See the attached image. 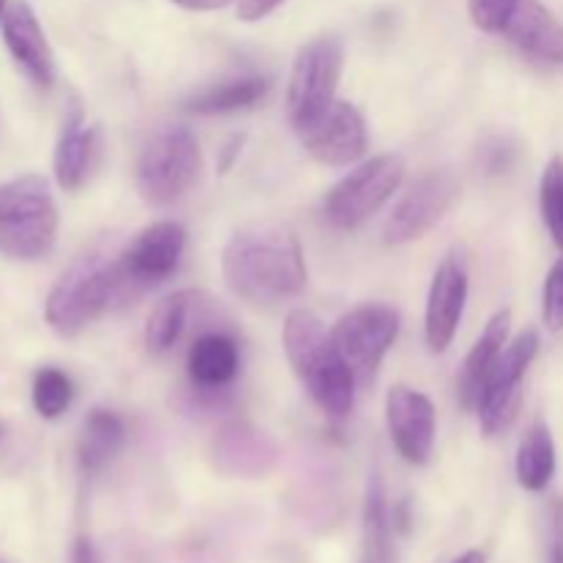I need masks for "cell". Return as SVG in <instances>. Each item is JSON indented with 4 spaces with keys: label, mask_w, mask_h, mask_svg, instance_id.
I'll return each mask as SVG.
<instances>
[{
    "label": "cell",
    "mask_w": 563,
    "mask_h": 563,
    "mask_svg": "<svg viewBox=\"0 0 563 563\" xmlns=\"http://www.w3.org/2000/svg\"><path fill=\"white\" fill-rule=\"evenodd\" d=\"M225 286L251 306H278L308 284L306 258L297 236L280 225H247L223 251Z\"/></svg>",
    "instance_id": "1"
},
{
    "label": "cell",
    "mask_w": 563,
    "mask_h": 563,
    "mask_svg": "<svg viewBox=\"0 0 563 563\" xmlns=\"http://www.w3.org/2000/svg\"><path fill=\"white\" fill-rule=\"evenodd\" d=\"M284 350L297 379L319 410L330 418L350 416L355 405V374L335 346L333 333L324 330L317 313L295 308L284 324Z\"/></svg>",
    "instance_id": "2"
},
{
    "label": "cell",
    "mask_w": 563,
    "mask_h": 563,
    "mask_svg": "<svg viewBox=\"0 0 563 563\" xmlns=\"http://www.w3.org/2000/svg\"><path fill=\"white\" fill-rule=\"evenodd\" d=\"M126 291L119 258L86 253L55 280L44 302V319L64 339L82 333L113 306H124Z\"/></svg>",
    "instance_id": "3"
},
{
    "label": "cell",
    "mask_w": 563,
    "mask_h": 563,
    "mask_svg": "<svg viewBox=\"0 0 563 563\" xmlns=\"http://www.w3.org/2000/svg\"><path fill=\"white\" fill-rule=\"evenodd\" d=\"M58 236V207L44 176L0 185V253L20 262L47 256Z\"/></svg>",
    "instance_id": "4"
},
{
    "label": "cell",
    "mask_w": 563,
    "mask_h": 563,
    "mask_svg": "<svg viewBox=\"0 0 563 563\" xmlns=\"http://www.w3.org/2000/svg\"><path fill=\"white\" fill-rule=\"evenodd\" d=\"M201 174V148L187 126H165L143 146L135 168L137 192L152 207L179 201Z\"/></svg>",
    "instance_id": "5"
},
{
    "label": "cell",
    "mask_w": 563,
    "mask_h": 563,
    "mask_svg": "<svg viewBox=\"0 0 563 563\" xmlns=\"http://www.w3.org/2000/svg\"><path fill=\"white\" fill-rule=\"evenodd\" d=\"M405 159L399 154H379L357 165L324 198V218L335 229H357L388 203L405 179Z\"/></svg>",
    "instance_id": "6"
},
{
    "label": "cell",
    "mask_w": 563,
    "mask_h": 563,
    "mask_svg": "<svg viewBox=\"0 0 563 563\" xmlns=\"http://www.w3.org/2000/svg\"><path fill=\"white\" fill-rule=\"evenodd\" d=\"M396 335H399V313L379 302L352 308L333 328L335 346L355 374L357 385H368L377 377Z\"/></svg>",
    "instance_id": "7"
},
{
    "label": "cell",
    "mask_w": 563,
    "mask_h": 563,
    "mask_svg": "<svg viewBox=\"0 0 563 563\" xmlns=\"http://www.w3.org/2000/svg\"><path fill=\"white\" fill-rule=\"evenodd\" d=\"M341 71H344V44L335 36L313 38L306 47H300L291 66L289 93H286L295 130L333 102Z\"/></svg>",
    "instance_id": "8"
},
{
    "label": "cell",
    "mask_w": 563,
    "mask_h": 563,
    "mask_svg": "<svg viewBox=\"0 0 563 563\" xmlns=\"http://www.w3.org/2000/svg\"><path fill=\"white\" fill-rule=\"evenodd\" d=\"M539 355V333L537 330H526L517 335L504 352H500L498 363L489 372L487 383H484L482 396H478V421L487 438L500 434L504 429L511 427L517 410L522 401V379H526L528 368Z\"/></svg>",
    "instance_id": "9"
},
{
    "label": "cell",
    "mask_w": 563,
    "mask_h": 563,
    "mask_svg": "<svg viewBox=\"0 0 563 563\" xmlns=\"http://www.w3.org/2000/svg\"><path fill=\"white\" fill-rule=\"evenodd\" d=\"M185 245L187 231L174 220H159V223L146 225L119 256L126 302L170 278L179 267Z\"/></svg>",
    "instance_id": "10"
},
{
    "label": "cell",
    "mask_w": 563,
    "mask_h": 563,
    "mask_svg": "<svg viewBox=\"0 0 563 563\" xmlns=\"http://www.w3.org/2000/svg\"><path fill=\"white\" fill-rule=\"evenodd\" d=\"M295 132L317 163L333 165V168L357 163L368 146L366 119L355 104L341 102V99H333L328 108L319 110Z\"/></svg>",
    "instance_id": "11"
},
{
    "label": "cell",
    "mask_w": 563,
    "mask_h": 563,
    "mask_svg": "<svg viewBox=\"0 0 563 563\" xmlns=\"http://www.w3.org/2000/svg\"><path fill=\"white\" fill-rule=\"evenodd\" d=\"M460 179L451 174H427L405 192L390 218L385 220L383 242L385 245H407L421 240L449 214L460 198Z\"/></svg>",
    "instance_id": "12"
},
{
    "label": "cell",
    "mask_w": 563,
    "mask_h": 563,
    "mask_svg": "<svg viewBox=\"0 0 563 563\" xmlns=\"http://www.w3.org/2000/svg\"><path fill=\"white\" fill-rule=\"evenodd\" d=\"M385 418H388L390 438L396 451L410 465H427L434 449V407L421 390L407 385L390 388L385 399Z\"/></svg>",
    "instance_id": "13"
},
{
    "label": "cell",
    "mask_w": 563,
    "mask_h": 563,
    "mask_svg": "<svg viewBox=\"0 0 563 563\" xmlns=\"http://www.w3.org/2000/svg\"><path fill=\"white\" fill-rule=\"evenodd\" d=\"M467 267L460 253H449L434 269L427 300V344L432 352H445L460 330L467 302Z\"/></svg>",
    "instance_id": "14"
},
{
    "label": "cell",
    "mask_w": 563,
    "mask_h": 563,
    "mask_svg": "<svg viewBox=\"0 0 563 563\" xmlns=\"http://www.w3.org/2000/svg\"><path fill=\"white\" fill-rule=\"evenodd\" d=\"M3 42L11 58L38 88H49L55 82V58L47 36L42 31L36 11L25 0L9 3L3 14Z\"/></svg>",
    "instance_id": "15"
},
{
    "label": "cell",
    "mask_w": 563,
    "mask_h": 563,
    "mask_svg": "<svg viewBox=\"0 0 563 563\" xmlns=\"http://www.w3.org/2000/svg\"><path fill=\"white\" fill-rule=\"evenodd\" d=\"M504 36L528 58L542 64H563V25L539 0H520Z\"/></svg>",
    "instance_id": "16"
},
{
    "label": "cell",
    "mask_w": 563,
    "mask_h": 563,
    "mask_svg": "<svg viewBox=\"0 0 563 563\" xmlns=\"http://www.w3.org/2000/svg\"><path fill=\"white\" fill-rule=\"evenodd\" d=\"M214 456L220 471L231 476H264L278 462V445L247 423H231L214 440Z\"/></svg>",
    "instance_id": "17"
},
{
    "label": "cell",
    "mask_w": 563,
    "mask_h": 563,
    "mask_svg": "<svg viewBox=\"0 0 563 563\" xmlns=\"http://www.w3.org/2000/svg\"><path fill=\"white\" fill-rule=\"evenodd\" d=\"M99 159V130L86 124L80 110L66 119L64 132L55 146V179L64 190H80L86 179L91 176L93 165Z\"/></svg>",
    "instance_id": "18"
},
{
    "label": "cell",
    "mask_w": 563,
    "mask_h": 563,
    "mask_svg": "<svg viewBox=\"0 0 563 563\" xmlns=\"http://www.w3.org/2000/svg\"><path fill=\"white\" fill-rule=\"evenodd\" d=\"M509 328H511V311L495 313V317L487 322V328H484V333L478 335L476 344H473L471 355L465 357L460 383H456V396H460L462 410L476 412L484 383H487L489 372H493L500 352H504L506 341H509Z\"/></svg>",
    "instance_id": "19"
},
{
    "label": "cell",
    "mask_w": 563,
    "mask_h": 563,
    "mask_svg": "<svg viewBox=\"0 0 563 563\" xmlns=\"http://www.w3.org/2000/svg\"><path fill=\"white\" fill-rule=\"evenodd\" d=\"M267 93H269L267 77L262 75L229 77V80L212 82V86L201 88V91H196L192 97H187L185 110L196 115L236 113V110L256 108Z\"/></svg>",
    "instance_id": "20"
},
{
    "label": "cell",
    "mask_w": 563,
    "mask_h": 563,
    "mask_svg": "<svg viewBox=\"0 0 563 563\" xmlns=\"http://www.w3.org/2000/svg\"><path fill=\"white\" fill-rule=\"evenodd\" d=\"M240 372V350L223 333H207L192 341L187 355V374L198 388H223Z\"/></svg>",
    "instance_id": "21"
},
{
    "label": "cell",
    "mask_w": 563,
    "mask_h": 563,
    "mask_svg": "<svg viewBox=\"0 0 563 563\" xmlns=\"http://www.w3.org/2000/svg\"><path fill=\"white\" fill-rule=\"evenodd\" d=\"M126 440V427L121 421L119 412L113 410H97L88 412V418L82 421L80 440H77V460L86 473H97L124 449Z\"/></svg>",
    "instance_id": "22"
},
{
    "label": "cell",
    "mask_w": 563,
    "mask_h": 563,
    "mask_svg": "<svg viewBox=\"0 0 563 563\" xmlns=\"http://www.w3.org/2000/svg\"><path fill=\"white\" fill-rule=\"evenodd\" d=\"M555 476V443L548 423H533L517 451V482L528 493H542Z\"/></svg>",
    "instance_id": "23"
},
{
    "label": "cell",
    "mask_w": 563,
    "mask_h": 563,
    "mask_svg": "<svg viewBox=\"0 0 563 563\" xmlns=\"http://www.w3.org/2000/svg\"><path fill=\"white\" fill-rule=\"evenodd\" d=\"M196 300H198L196 291L185 289V291H174V295L163 297V300L154 306V311L148 313V322H146L148 352L163 355V352H168L170 346L181 339Z\"/></svg>",
    "instance_id": "24"
},
{
    "label": "cell",
    "mask_w": 563,
    "mask_h": 563,
    "mask_svg": "<svg viewBox=\"0 0 563 563\" xmlns=\"http://www.w3.org/2000/svg\"><path fill=\"white\" fill-rule=\"evenodd\" d=\"M31 399L38 416L55 421L69 410L71 399H75V385H71L69 374H64L60 368H38L33 377Z\"/></svg>",
    "instance_id": "25"
},
{
    "label": "cell",
    "mask_w": 563,
    "mask_h": 563,
    "mask_svg": "<svg viewBox=\"0 0 563 563\" xmlns=\"http://www.w3.org/2000/svg\"><path fill=\"white\" fill-rule=\"evenodd\" d=\"M539 203H542V218L550 236L559 247H563V159L553 157L542 174L539 185Z\"/></svg>",
    "instance_id": "26"
},
{
    "label": "cell",
    "mask_w": 563,
    "mask_h": 563,
    "mask_svg": "<svg viewBox=\"0 0 563 563\" xmlns=\"http://www.w3.org/2000/svg\"><path fill=\"white\" fill-rule=\"evenodd\" d=\"M390 528H394V522H390L388 504H385L383 482H379V476L374 473L372 482H368V495H366V533L372 548L379 553V559L388 555Z\"/></svg>",
    "instance_id": "27"
},
{
    "label": "cell",
    "mask_w": 563,
    "mask_h": 563,
    "mask_svg": "<svg viewBox=\"0 0 563 563\" xmlns=\"http://www.w3.org/2000/svg\"><path fill=\"white\" fill-rule=\"evenodd\" d=\"M520 0H471V20L484 33H504L506 22L511 20Z\"/></svg>",
    "instance_id": "28"
},
{
    "label": "cell",
    "mask_w": 563,
    "mask_h": 563,
    "mask_svg": "<svg viewBox=\"0 0 563 563\" xmlns=\"http://www.w3.org/2000/svg\"><path fill=\"white\" fill-rule=\"evenodd\" d=\"M544 322L550 330H563V258L544 280Z\"/></svg>",
    "instance_id": "29"
},
{
    "label": "cell",
    "mask_w": 563,
    "mask_h": 563,
    "mask_svg": "<svg viewBox=\"0 0 563 563\" xmlns=\"http://www.w3.org/2000/svg\"><path fill=\"white\" fill-rule=\"evenodd\" d=\"M550 563H563V500L550 511Z\"/></svg>",
    "instance_id": "30"
},
{
    "label": "cell",
    "mask_w": 563,
    "mask_h": 563,
    "mask_svg": "<svg viewBox=\"0 0 563 563\" xmlns=\"http://www.w3.org/2000/svg\"><path fill=\"white\" fill-rule=\"evenodd\" d=\"M284 0H236V14L245 22L264 20L267 14H273Z\"/></svg>",
    "instance_id": "31"
},
{
    "label": "cell",
    "mask_w": 563,
    "mask_h": 563,
    "mask_svg": "<svg viewBox=\"0 0 563 563\" xmlns=\"http://www.w3.org/2000/svg\"><path fill=\"white\" fill-rule=\"evenodd\" d=\"M71 563H99L97 550H93L91 539L80 537L75 542V550H71Z\"/></svg>",
    "instance_id": "32"
},
{
    "label": "cell",
    "mask_w": 563,
    "mask_h": 563,
    "mask_svg": "<svg viewBox=\"0 0 563 563\" xmlns=\"http://www.w3.org/2000/svg\"><path fill=\"white\" fill-rule=\"evenodd\" d=\"M174 3L187 11H218L223 5H229L231 0H174Z\"/></svg>",
    "instance_id": "33"
},
{
    "label": "cell",
    "mask_w": 563,
    "mask_h": 563,
    "mask_svg": "<svg viewBox=\"0 0 563 563\" xmlns=\"http://www.w3.org/2000/svg\"><path fill=\"white\" fill-rule=\"evenodd\" d=\"M454 563H487V559H484V553H478V550H471V553L460 555Z\"/></svg>",
    "instance_id": "34"
},
{
    "label": "cell",
    "mask_w": 563,
    "mask_h": 563,
    "mask_svg": "<svg viewBox=\"0 0 563 563\" xmlns=\"http://www.w3.org/2000/svg\"><path fill=\"white\" fill-rule=\"evenodd\" d=\"M5 9H9V0H0V22H3V14Z\"/></svg>",
    "instance_id": "35"
},
{
    "label": "cell",
    "mask_w": 563,
    "mask_h": 563,
    "mask_svg": "<svg viewBox=\"0 0 563 563\" xmlns=\"http://www.w3.org/2000/svg\"><path fill=\"white\" fill-rule=\"evenodd\" d=\"M0 438H3V423H0Z\"/></svg>",
    "instance_id": "36"
}]
</instances>
